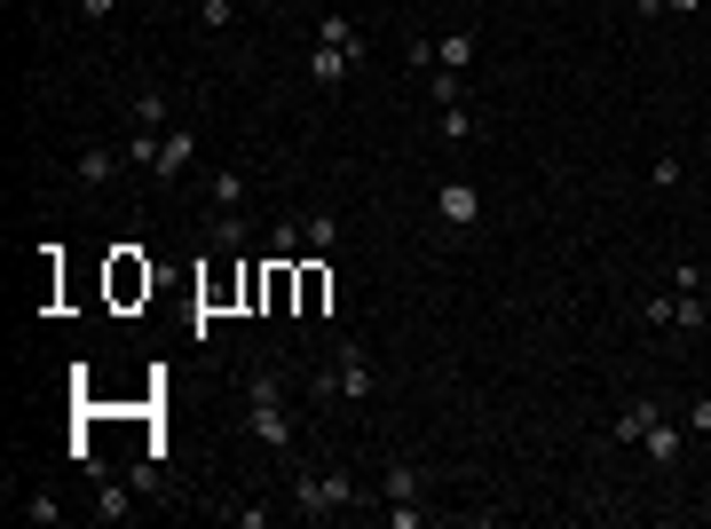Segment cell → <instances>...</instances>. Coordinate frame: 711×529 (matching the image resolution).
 Segmentation results:
<instances>
[{
  "label": "cell",
  "mask_w": 711,
  "mask_h": 529,
  "mask_svg": "<svg viewBox=\"0 0 711 529\" xmlns=\"http://www.w3.org/2000/svg\"><path fill=\"white\" fill-rule=\"evenodd\" d=\"M356 63H364V24L332 9V16L317 24V56H309V80H317V87H341V80L356 72Z\"/></svg>",
  "instance_id": "cell-1"
},
{
  "label": "cell",
  "mask_w": 711,
  "mask_h": 529,
  "mask_svg": "<svg viewBox=\"0 0 711 529\" xmlns=\"http://www.w3.org/2000/svg\"><path fill=\"white\" fill-rule=\"evenodd\" d=\"M246 426H253V443H269V450H293L285 380H269V372H253V380H246Z\"/></svg>",
  "instance_id": "cell-2"
},
{
  "label": "cell",
  "mask_w": 711,
  "mask_h": 529,
  "mask_svg": "<svg viewBox=\"0 0 711 529\" xmlns=\"http://www.w3.org/2000/svg\"><path fill=\"white\" fill-rule=\"evenodd\" d=\"M293 498H300V514H341V506H356V474H341V467H293Z\"/></svg>",
  "instance_id": "cell-3"
},
{
  "label": "cell",
  "mask_w": 711,
  "mask_h": 529,
  "mask_svg": "<svg viewBox=\"0 0 711 529\" xmlns=\"http://www.w3.org/2000/svg\"><path fill=\"white\" fill-rule=\"evenodd\" d=\"M703 316H711V309H703V277H696V269L672 277V301H649V324H656V333H696Z\"/></svg>",
  "instance_id": "cell-4"
},
{
  "label": "cell",
  "mask_w": 711,
  "mask_h": 529,
  "mask_svg": "<svg viewBox=\"0 0 711 529\" xmlns=\"http://www.w3.org/2000/svg\"><path fill=\"white\" fill-rule=\"evenodd\" d=\"M371 387H380V380H371V356L356 340H341V356H332V372L317 380V395H324V404H332V395H341V404H371Z\"/></svg>",
  "instance_id": "cell-5"
},
{
  "label": "cell",
  "mask_w": 711,
  "mask_h": 529,
  "mask_svg": "<svg viewBox=\"0 0 711 529\" xmlns=\"http://www.w3.org/2000/svg\"><path fill=\"white\" fill-rule=\"evenodd\" d=\"M111 301H119V309L151 301V261L134 253V245H119V253H111Z\"/></svg>",
  "instance_id": "cell-6"
},
{
  "label": "cell",
  "mask_w": 711,
  "mask_h": 529,
  "mask_svg": "<svg viewBox=\"0 0 711 529\" xmlns=\"http://www.w3.org/2000/svg\"><path fill=\"white\" fill-rule=\"evenodd\" d=\"M119 167H134V158H127V143H87L80 158H72V175H80V190H104Z\"/></svg>",
  "instance_id": "cell-7"
},
{
  "label": "cell",
  "mask_w": 711,
  "mask_h": 529,
  "mask_svg": "<svg viewBox=\"0 0 711 529\" xmlns=\"http://www.w3.org/2000/svg\"><path fill=\"white\" fill-rule=\"evenodd\" d=\"M293 269H300L293 309H300V316H324V309H332V269H324V261H293Z\"/></svg>",
  "instance_id": "cell-8"
},
{
  "label": "cell",
  "mask_w": 711,
  "mask_h": 529,
  "mask_svg": "<svg viewBox=\"0 0 711 529\" xmlns=\"http://www.w3.org/2000/svg\"><path fill=\"white\" fill-rule=\"evenodd\" d=\"M435 214H443L451 229H474V221H483V190H474V182H443V190H435Z\"/></svg>",
  "instance_id": "cell-9"
},
{
  "label": "cell",
  "mask_w": 711,
  "mask_h": 529,
  "mask_svg": "<svg viewBox=\"0 0 711 529\" xmlns=\"http://www.w3.org/2000/svg\"><path fill=\"white\" fill-rule=\"evenodd\" d=\"M293 285H300L293 261H269V253H261V309H269V316H285V309H293Z\"/></svg>",
  "instance_id": "cell-10"
},
{
  "label": "cell",
  "mask_w": 711,
  "mask_h": 529,
  "mask_svg": "<svg viewBox=\"0 0 711 529\" xmlns=\"http://www.w3.org/2000/svg\"><path fill=\"white\" fill-rule=\"evenodd\" d=\"M640 443H649V458H656V467H680V450H688V426H672L664 411L649 419V435H640Z\"/></svg>",
  "instance_id": "cell-11"
},
{
  "label": "cell",
  "mask_w": 711,
  "mask_h": 529,
  "mask_svg": "<svg viewBox=\"0 0 711 529\" xmlns=\"http://www.w3.org/2000/svg\"><path fill=\"white\" fill-rule=\"evenodd\" d=\"M190 151H198V135H190V127H175V135H158V158H151V175H158V182H175V175L190 167Z\"/></svg>",
  "instance_id": "cell-12"
},
{
  "label": "cell",
  "mask_w": 711,
  "mask_h": 529,
  "mask_svg": "<svg viewBox=\"0 0 711 529\" xmlns=\"http://www.w3.org/2000/svg\"><path fill=\"white\" fill-rule=\"evenodd\" d=\"M649 419H656V395H649V404H625L617 419H608V435H617V443H640V435H649Z\"/></svg>",
  "instance_id": "cell-13"
},
{
  "label": "cell",
  "mask_w": 711,
  "mask_h": 529,
  "mask_svg": "<svg viewBox=\"0 0 711 529\" xmlns=\"http://www.w3.org/2000/svg\"><path fill=\"white\" fill-rule=\"evenodd\" d=\"M474 63V32H443V40H435V72H466Z\"/></svg>",
  "instance_id": "cell-14"
},
{
  "label": "cell",
  "mask_w": 711,
  "mask_h": 529,
  "mask_svg": "<svg viewBox=\"0 0 711 529\" xmlns=\"http://www.w3.org/2000/svg\"><path fill=\"white\" fill-rule=\"evenodd\" d=\"M246 238H253V221H246V206H237V214H214V253H237Z\"/></svg>",
  "instance_id": "cell-15"
},
{
  "label": "cell",
  "mask_w": 711,
  "mask_h": 529,
  "mask_svg": "<svg viewBox=\"0 0 711 529\" xmlns=\"http://www.w3.org/2000/svg\"><path fill=\"white\" fill-rule=\"evenodd\" d=\"M206 197H214V214H237V206H246V175H237V167H222Z\"/></svg>",
  "instance_id": "cell-16"
},
{
  "label": "cell",
  "mask_w": 711,
  "mask_h": 529,
  "mask_svg": "<svg viewBox=\"0 0 711 529\" xmlns=\"http://www.w3.org/2000/svg\"><path fill=\"white\" fill-rule=\"evenodd\" d=\"M300 245H309V238H300V221H277V229H269V261H300Z\"/></svg>",
  "instance_id": "cell-17"
},
{
  "label": "cell",
  "mask_w": 711,
  "mask_h": 529,
  "mask_svg": "<svg viewBox=\"0 0 711 529\" xmlns=\"http://www.w3.org/2000/svg\"><path fill=\"white\" fill-rule=\"evenodd\" d=\"M134 127H151V135L166 127V95H158V87H143V95H134Z\"/></svg>",
  "instance_id": "cell-18"
},
{
  "label": "cell",
  "mask_w": 711,
  "mask_h": 529,
  "mask_svg": "<svg viewBox=\"0 0 711 529\" xmlns=\"http://www.w3.org/2000/svg\"><path fill=\"white\" fill-rule=\"evenodd\" d=\"M435 135H443V143H466V135H474V119H466V104H443V119H435Z\"/></svg>",
  "instance_id": "cell-19"
},
{
  "label": "cell",
  "mask_w": 711,
  "mask_h": 529,
  "mask_svg": "<svg viewBox=\"0 0 711 529\" xmlns=\"http://www.w3.org/2000/svg\"><path fill=\"white\" fill-rule=\"evenodd\" d=\"M300 238H309L317 253H332V214H300Z\"/></svg>",
  "instance_id": "cell-20"
},
{
  "label": "cell",
  "mask_w": 711,
  "mask_h": 529,
  "mask_svg": "<svg viewBox=\"0 0 711 529\" xmlns=\"http://www.w3.org/2000/svg\"><path fill=\"white\" fill-rule=\"evenodd\" d=\"M459 80L466 72H427V95H435V104H459Z\"/></svg>",
  "instance_id": "cell-21"
},
{
  "label": "cell",
  "mask_w": 711,
  "mask_h": 529,
  "mask_svg": "<svg viewBox=\"0 0 711 529\" xmlns=\"http://www.w3.org/2000/svg\"><path fill=\"white\" fill-rule=\"evenodd\" d=\"M24 521H63V506L48 498V490H32V498H24Z\"/></svg>",
  "instance_id": "cell-22"
},
{
  "label": "cell",
  "mask_w": 711,
  "mask_h": 529,
  "mask_svg": "<svg viewBox=\"0 0 711 529\" xmlns=\"http://www.w3.org/2000/svg\"><path fill=\"white\" fill-rule=\"evenodd\" d=\"M198 16H206V32H222V24L237 16V0H198Z\"/></svg>",
  "instance_id": "cell-23"
},
{
  "label": "cell",
  "mask_w": 711,
  "mask_h": 529,
  "mask_svg": "<svg viewBox=\"0 0 711 529\" xmlns=\"http://www.w3.org/2000/svg\"><path fill=\"white\" fill-rule=\"evenodd\" d=\"M680 175H688V167H680V158H672V151H664V158H656V167H649V182H656V190H672V182H680Z\"/></svg>",
  "instance_id": "cell-24"
},
{
  "label": "cell",
  "mask_w": 711,
  "mask_h": 529,
  "mask_svg": "<svg viewBox=\"0 0 711 529\" xmlns=\"http://www.w3.org/2000/svg\"><path fill=\"white\" fill-rule=\"evenodd\" d=\"M688 435H711V395H696V404H688Z\"/></svg>",
  "instance_id": "cell-25"
},
{
  "label": "cell",
  "mask_w": 711,
  "mask_h": 529,
  "mask_svg": "<svg viewBox=\"0 0 711 529\" xmlns=\"http://www.w3.org/2000/svg\"><path fill=\"white\" fill-rule=\"evenodd\" d=\"M111 9H119V0H80V16H95V24H104Z\"/></svg>",
  "instance_id": "cell-26"
},
{
  "label": "cell",
  "mask_w": 711,
  "mask_h": 529,
  "mask_svg": "<svg viewBox=\"0 0 711 529\" xmlns=\"http://www.w3.org/2000/svg\"><path fill=\"white\" fill-rule=\"evenodd\" d=\"M703 9V0H664V16H696Z\"/></svg>",
  "instance_id": "cell-27"
}]
</instances>
